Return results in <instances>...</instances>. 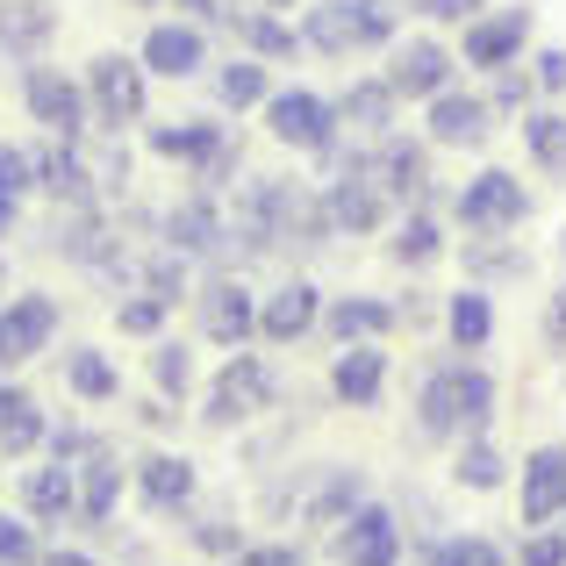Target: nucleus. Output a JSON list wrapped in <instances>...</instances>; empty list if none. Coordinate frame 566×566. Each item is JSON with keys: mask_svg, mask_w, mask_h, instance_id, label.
I'll return each mask as SVG.
<instances>
[{"mask_svg": "<svg viewBox=\"0 0 566 566\" xmlns=\"http://www.w3.org/2000/svg\"><path fill=\"white\" fill-rule=\"evenodd\" d=\"M230 566H302V545H287V538H273V545H244Z\"/></svg>", "mask_w": 566, "mask_h": 566, "instance_id": "nucleus-51", "label": "nucleus"}, {"mask_svg": "<svg viewBox=\"0 0 566 566\" xmlns=\"http://www.w3.org/2000/svg\"><path fill=\"white\" fill-rule=\"evenodd\" d=\"M129 8H158V0H129Z\"/></svg>", "mask_w": 566, "mask_h": 566, "instance_id": "nucleus-59", "label": "nucleus"}, {"mask_svg": "<svg viewBox=\"0 0 566 566\" xmlns=\"http://www.w3.org/2000/svg\"><path fill=\"white\" fill-rule=\"evenodd\" d=\"M516 516L524 531H553L566 516V444H538L516 467Z\"/></svg>", "mask_w": 566, "mask_h": 566, "instance_id": "nucleus-16", "label": "nucleus"}, {"mask_svg": "<svg viewBox=\"0 0 566 566\" xmlns=\"http://www.w3.org/2000/svg\"><path fill=\"white\" fill-rule=\"evenodd\" d=\"M380 395H387V352L380 345H337V359H331L337 409H380Z\"/></svg>", "mask_w": 566, "mask_h": 566, "instance_id": "nucleus-27", "label": "nucleus"}, {"mask_svg": "<svg viewBox=\"0 0 566 566\" xmlns=\"http://www.w3.org/2000/svg\"><path fill=\"white\" fill-rule=\"evenodd\" d=\"M366 180H374L395 208H438V180H430V144L423 137H401V129L380 137Z\"/></svg>", "mask_w": 566, "mask_h": 566, "instance_id": "nucleus-9", "label": "nucleus"}, {"mask_svg": "<svg viewBox=\"0 0 566 566\" xmlns=\"http://www.w3.org/2000/svg\"><path fill=\"white\" fill-rule=\"evenodd\" d=\"M545 345L566 352V287H553V302H545Z\"/></svg>", "mask_w": 566, "mask_h": 566, "instance_id": "nucleus-53", "label": "nucleus"}, {"mask_svg": "<svg viewBox=\"0 0 566 566\" xmlns=\"http://www.w3.org/2000/svg\"><path fill=\"white\" fill-rule=\"evenodd\" d=\"M80 151H86V166H94V187L123 201V193H129V151H123V137H101V144L86 137Z\"/></svg>", "mask_w": 566, "mask_h": 566, "instance_id": "nucleus-42", "label": "nucleus"}, {"mask_svg": "<svg viewBox=\"0 0 566 566\" xmlns=\"http://www.w3.org/2000/svg\"><path fill=\"white\" fill-rule=\"evenodd\" d=\"M244 8H273V14H287V8H294V0H244Z\"/></svg>", "mask_w": 566, "mask_h": 566, "instance_id": "nucleus-58", "label": "nucleus"}, {"mask_svg": "<svg viewBox=\"0 0 566 566\" xmlns=\"http://www.w3.org/2000/svg\"><path fill=\"white\" fill-rule=\"evenodd\" d=\"M395 316H401V323H430V316H444V308L430 302L423 287H409V302H395Z\"/></svg>", "mask_w": 566, "mask_h": 566, "instance_id": "nucleus-54", "label": "nucleus"}, {"mask_svg": "<svg viewBox=\"0 0 566 566\" xmlns=\"http://www.w3.org/2000/svg\"><path fill=\"white\" fill-rule=\"evenodd\" d=\"M230 144V123H216V115H187V123H144V151L166 158V166H187L201 172L208 158Z\"/></svg>", "mask_w": 566, "mask_h": 566, "instance_id": "nucleus-22", "label": "nucleus"}, {"mask_svg": "<svg viewBox=\"0 0 566 566\" xmlns=\"http://www.w3.org/2000/svg\"><path fill=\"white\" fill-rule=\"evenodd\" d=\"M273 401H280L273 359H259V352H230V366L201 387V430H244V423H259Z\"/></svg>", "mask_w": 566, "mask_h": 566, "instance_id": "nucleus-2", "label": "nucleus"}, {"mask_svg": "<svg viewBox=\"0 0 566 566\" xmlns=\"http://www.w3.org/2000/svg\"><path fill=\"white\" fill-rule=\"evenodd\" d=\"M137 423H144V430H172V423H180V401H166V395L137 401Z\"/></svg>", "mask_w": 566, "mask_h": 566, "instance_id": "nucleus-52", "label": "nucleus"}, {"mask_svg": "<svg viewBox=\"0 0 566 566\" xmlns=\"http://www.w3.org/2000/svg\"><path fill=\"white\" fill-rule=\"evenodd\" d=\"M459 265H467L473 287H495V280L531 273V251L516 244V237H467V244H459Z\"/></svg>", "mask_w": 566, "mask_h": 566, "instance_id": "nucleus-36", "label": "nucleus"}, {"mask_svg": "<svg viewBox=\"0 0 566 566\" xmlns=\"http://www.w3.org/2000/svg\"><path fill=\"white\" fill-rule=\"evenodd\" d=\"M72 481H80V524L108 538V531H115V510H123V495H129L123 452H115L108 438H94V444L80 452V467H72Z\"/></svg>", "mask_w": 566, "mask_h": 566, "instance_id": "nucleus-14", "label": "nucleus"}, {"mask_svg": "<svg viewBox=\"0 0 566 566\" xmlns=\"http://www.w3.org/2000/svg\"><path fill=\"white\" fill-rule=\"evenodd\" d=\"M22 108H29V123H43V137H57V144H86L94 137V108H86V86L72 80V72H57V65H22Z\"/></svg>", "mask_w": 566, "mask_h": 566, "instance_id": "nucleus-5", "label": "nucleus"}, {"mask_svg": "<svg viewBox=\"0 0 566 566\" xmlns=\"http://www.w3.org/2000/svg\"><path fill=\"white\" fill-rule=\"evenodd\" d=\"M387 259H395L401 273H430V265L444 259V222H438V208H401L395 237H387Z\"/></svg>", "mask_w": 566, "mask_h": 566, "instance_id": "nucleus-33", "label": "nucleus"}, {"mask_svg": "<svg viewBox=\"0 0 566 566\" xmlns=\"http://www.w3.org/2000/svg\"><path fill=\"white\" fill-rule=\"evenodd\" d=\"M488 108H495V115H524V108H538L531 65H502V72H488Z\"/></svg>", "mask_w": 566, "mask_h": 566, "instance_id": "nucleus-43", "label": "nucleus"}, {"mask_svg": "<svg viewBox=\"0 0 566 566\" xmlns=\"http://www.w3.org/2000/svg\"><path fill=\"white\" fill-rule=\"evenodd\" d=\"M222 36H237V51H244V57H259V65H294V57L308 51V43H302V29H294L287 14H273V8H237Z\"/></svg>", "mask_w": 566, "mask_h": 566, "instance_id": "nucleus-25", "label": "nucleus"}, {"mask_svg": "<svg viewBox=\"0 0 566 566\" xmlns=\"http://www.w3.org/2000/svg\"><path fill=\"white\" fill-rule=\"evenodd\" d=\"M51 43H57V8L51 0H0V57H8L14 72L36 65Z\"/></svg>", "mask_w": 566, "mask_h": 566, "instance_id": "nucleus-24", "label": "nucleus"}, {"mask_svg": "<svg viewBox=\"0 0 566 566\" xmlns=\"http://www.w3.org/2000/svg\"><path fill=\"white\" fill-rule=\"evenodd\" d=\"M0 193H14V201H29V193H36V151L0 144Z\"/></svg>", "mask_w": 566, "mask_h": 566, "instance_id": "nucleus-46", "label": "nucleus"}, {"mask_svg": "<svg viewBox=\"0 0 566 566\" xmlns=\"http://www.w3.org/2000/svg\"><path fill=\"white\" fill-rule=\"evenodd\" d=\"M22 516L29 524H80V481H72V467H57V459H43V467L22 473Z\"/></svg>", "mask_w": 566, "mask_h": 566, "instance_id": "nucleus-30", "label": "nucleus"}, {"mask_svg": "<svg viewBox=\"0 0 566 566\" xmlns=\"http://www.w3.org/2000/svg\"><path fill=\"white\" fill-rule=\"evenodd\" d=\"M559 531H566V516H559Z\"/></svg>", "mask_w": 566, "mask_h": 566, "instance_id": "nucleus-61", "label": "nucleus"}, {"mask_svg": "<svg viewBox=\"0 0 566 566\" xmlns=\"http://www.w3.org/2000/svg\"><path fill=\"white\" fill-rule=\"evenodd\" d=\"M65 387H72V401H86V409H108V401H123V366H115L101 345H72L65 352Z\"/></svg>", "mask_w": 566, "mask_h": 566, "instance_id": "nucleus-34", "label": "nucleus"}, {"mask_svg": "<svg viewBox=\"0 0 566 566\" xmlns=\"http://www.w3.org/2000/svg\"><path fill=\"white\" fill-rule=\"evenodd\" d=\"M316 323H323L316 280L287 273L273 294H259V337H265V345H302V337H316Z\"/></svg>", "mask_w": 566, "mask_h": 566, "instance_id": "nucleus-19", "label": "nucleus"}, {"mask_svg": "<svg viewBox=\"0 0 566 566\" xmlns=\"http://www.w3.org/2000/svg\"><path fill=\"white\" fill-rule=\"evenodd\" d=\"M502 115L488 108V94H467V86H444V94L423 101V144L430 151H481L495 137Z\"/></svg>", "mask_w": 566, "mask_h": 566, "instance_id": "nucleus-10", "label": "nucleus"}, {"mask_svg": "<svg viewBox=\"0 0 566 566\" xmlns=\"http://www.w3.org/2000/svg\"><path fill=\"white\" fill-rule=\"evenodd\" d=\"M172 8H180L187 22H201V29H230V14L244 8V0H172Z\"/></svg>", "mask_w": 566, "mask_h": 566, "instance_id": "nucleus-50", "label": "nucleus"}, {"mask_svg": "<svg viewBox=\"0 0 566 566\" xmlns=\"http://www.w3.org/2000/svg\"><path fill=\"white\" fill-rule=\"evenodd\" d=\"M395 302H380V294H331L323 302V323L316 331L331 337V345H380L387 331H395Z\"/></svg>", "mask_w": 566, "mask_h": 566, "instance_id": "nucleus-26", "label": "nucleus"}, {"mask_svg": "<svg viewBox=\"0 0 566 566\" xmlns=\"http://www.w3.org/2000/svg\"><path fill=\"white\" fill-rule=\"evenodd\" d=\"M516 129H524L531 166H538L545 180H559V187H566V108L538 101V108H524V115H516Z\"/></svg>", "mask_w": 566, "mask_h": 566, "instance_id": "nucleus-35", "label": "nucleus"}, {"mask_svg": "<svg viewBox=\"0 0 566 566\" xmlns=\"http://www.w3.org/2000/svg\"><path fill=\"white\" fill-rule=\"evenodd\" d=\"M444 337H452V352L459 359H473V352H488L495 345V294L488 287H459V294H444Z\"/></svg>", "mask_w": 566, "mask_h": 566, "instance_id": "nucleus-31", "label": "nucleus"}, {"mask_svg": "<svg viewBox=\"0 0 566 566\" xmlns=\"http://www.w3.org/2000/svg\"><path fill=\"white\" fill-rule=\"evenodd\" d=\"M180 524H187V545H193V553H208V559H237V553H244V524H237V502L230 495H193V510L180 516Z\"/></svg>", "mask_w": 566, "mask_h": 566, "instance_id": "nucleus-32", "label": "nucleus"}, {"mask_svg": "<svg viewBox=\"0 0 566 566\" xmlns=\"http://www.w3.org/2000/svg\"><path fill=\"white\" fill-rule=\"evenodd\" d=\"M559 259H566V230H559Z\"/></svg>", "mask_w": 566, "mask_h": 566, "instance_id": "nucleus-60", "label": "nucleus"}, {"mask_svg": "<svg viewBox=\"0 0 566 566\" xmlns=\"http://www.w3.org/2000/svg\"><path fill=\"white\" fill-rule=\"evenodd\" d=\"M423 566H510V553L495 538H481V531H438L423 545Z\"/></svg>", "mask_w": 566, "mask_h": 566, "instance_id": "nucleus-39", "label": "nucleus"}, {"mask_svg": "<svg viewBox=\"0 0 566 566\" xmlns=\"http://www.w3.org/2000/svg\"><path fill=\"white\" fill-rule=\"evenodd\" d=\"M158 244L193 259V265H216V251H222V201L193 187L172 208H158Z\"/></svg>", "mask_w": 566, "mask_h": 566, "instance_id": "nucleus-15", "label": "nucleus"}, {"mask_svg": "<svg viewBox=\"0 0 566 566\" xmlns=\"http://www.w3.org/2000/svg\"><path fill=\"white\" fill-rule=\"evenodd\" d=\"M43 409H36V395L29 401H14L8 416H0V459H29V452H43Z\"/></svg>", "mask_w": 566, "mask_h": 566, "instance_id": "nucleus-41", "label": "nucleus"}, {"mask_svg": "<svg viewBox=\"0 0 566 566\" xmlns=\"http://www.w3.org/2000/svg\"><path fill=\"white\" fill-rule=\"evenodd\" d=\"M481 8L488 0H409V14H423V22H438V29H467Z\"/></svg>", "mask_w": 566, "mask_h": 566, "instance_id": "nucleus-49", "label": "nucleus"}, {"mask_svg": "<svg viewBox=\"0 0 566 566\" xmlns=\"http://www.w3.org/2000/svg\"><path fill=\"white\" fill-rule=\"evenodd\" d=\"M401 0H316L302 14V43L316 57H352V51H387L401 36Z\"/></svg>", "mask_w": 566, "mask_h": 566, "instance_id": "nucleus-1", "label": "nucleus"}, {"mask_svg": "<svg viewBox=\"0 0 566 566\" xmlns=\"http://www.w3.org/2000/svg\"><path fill=\"white\" fill-rule=\"evenodd\" d=\"M57 337V294L22 287L14 302H0V374H22L29 359H43Z\"/></svg>", "mask_w": 566, "mask_h": 566, "instance_id": "nucleus-12", "label": "nucleus"}, {"mask_svg": "<svg viewBox=\"0 0 566 566\" xmlns=\"http://www.w3.org/2000/svg\"><path fill=\"white\" fill-rule=\"evenodd\" d=\"M208 86H216V101H222L230 115L265 108V94H273V65H259V57L237 51V57H222V65H216V80H208Z\"/></svg>", "mask_w": 566, "mask_h": 566, "instance_id": "nucleus-37", "label": "nucleus"}, {"mask_svg": "<svg viewBox=\"0 0 566 566\" xmlns=\"http://www.w3.org/2000/svg\"><path fill=\"white\" fill-rule=\"evenodd\" d=\"M36 193L51 208H101V187H94V166H86L80 144H43L36 151Z\"/></svg>", "mask_w": 566, "mask_h": 566, "instance_id": "nucleus-23", "label": "nucleus"}, {"mask_svg": "<svg viewBox=\"0 0 566 566\" xmlns=\"http://www.w3.org/2000/svg\"><path fill=\"white\" fill-rule=\"evenodd\" d=\"M401 129V94L387 80H352L345 94H337V137L352 144H380Z\"/></svg>", "mask_w": 566, "mask_h": 566, "instance_id": "nucleus-21", "label": "nucleus"}, {"mask_svg": "<svg viewBox=\"0 0 566 566\" xmlns=\"http://www.w3.org/2000/svg\"><path fill=\"white\" fill-rule=\"evenodd\" d=\"M259 115H265V137L302 151V158H316V151L337 144V101L316 94V86H273Z\"/></svg>", "mask_w": 566, "mask_h": 566, "instance_id": "nucleus-6", "label": "nucleus"}, {"mask_svg": "<svg viewBox=\"0 0 566 566\" xmlns=\"http://www.w3.org/2000/svg\"><path fill=\"white\" fill-rule=\"evenodd\" d=\"M187 302H193V323H201L208 345L244 352L251 337H259V294H251V280H244V273H208L201 287L187 294Z\"/></svg>", "mask_w": 566, "mask_h": 566, "instance_id": "nucleus-7", "label": "nucleus"}, {"mask_svg": "<svg viewBox=\"0 0 566 566\" xmlns=\"http://www.w3.org/2000/svg\"><path fill=\"white\" fill-rule=\"evenodd\" d=\"M36 566H101L94 553H80V545H57V553H43Z\"/></svg>", "mask_w": 566, "mask_h": 566, "instance_id": "nucleus-55", "label": "nucleus"}, {"mask_svg": "<svg viewBox=\"0 0 566 566\" xmlns=\"http://www.w3.org/2000/svg\"><path fill=\"white\" fill-rule=\"evenodd\" d=\"M14 401H29V387H14L8 374H0V416H8V409H14Z\"/></svg>", "mask_w": 566, "mask_h": 566, "instance_id": "nucleus-57", "label": "nucleus"}, {"mask_svg": "<svg viewBox=\"0 0 566 566\" xmlns=\"http://www.w3.org/2000/svg\"><path fill=\"white\" fill-rule=\"evenodd\" d=\"M137 65H144V72H158V80H193V72L208 65V29H201V22H187V14H166V22L144 29Z\"/></svg>", "mask_w": 566, "mask_h": 566, "instance_id": "nucleus-17", "label": "nucleus"}, {"mask_svg": "<svg viewBox=\"0 0 566 566\" xmlns=\"http://www.w3.org/2000/svg\"><path fill=\"white\" fill-rule=\"evenodd\" d=\"M401 510H387V502H366V510H352L345 524L331 531V559L337 566H401Z\"/></svg>", "mask_w": 566, "mask_h": 566, "instance_id": "nucleus-13", "label": "nucleus"}, {"mask_svg": "<svg viewBox=\"0 0 566 566\" xmlns=\"http://www.w3.org/2000/svg\"><path fill=\"white\" fill-rule=\"evenodd\" d=\"M129 481H137V495H144L151 516H187L193 495H201V467H193L187 452H144L137 467H129Z\"/></svg>", "mask_w": 566, "mask_h": 566, "instance_id": "nucleus-18", "label": "nucleus"}, {"mask_svg": "<svg viewBox=\"0 0 566 566\" xmlns=\"http://www.w3.org/2000/svg\"><path fill=\"white\" fill-rule=\"evenodd\" d=\"M452 481L467 488V495H495V488L510 481V459H502V444L488 438V430H481V438H459V444H452Z\"/></svg>", "mask_w": 566, "mask_h": 566, "instance_id": "nucleus-38", "label": "nucleus"}, {"mask_svg": "<svg viewBox=\"0 0 566 566\" xmlns=\"http://www.w3.org/2000/svg\"><path fill=\"white\" fill-rule=\"evenodd\" d=\"M516 566H566V531H524V545H516Z\"/></svg>", "mask_w": 566, "mask_h": 566, "instance_id": "nucleus-48", "label": "nucleus"}, {"mask_svg": "<svg viewBox=\"0 0 566 566\" xmlns=\"http://www.w3.org/2000/svg\"><path fill=\"white\" fill-rule=\"evenodd\" d=\"M151 387L166 401H187L193 395V352L180 337H151Z\"/></svg>", "mask_w": 566, "mask_h": 566, "instance_id": "nucleus-40", "label": "nucleus"}, {"mask_svg": "<svg viewBox=\"0 0 566 566\" xmlns=\"http://www.w3.org/2000/svg\"><path fill=\"white\" fill-rule=\"evenodd\" d=\"M166 316H172V302H158V294H144V287L115 302V331H123V337H158Z\"/></svg>", "mask_w": 566, "mask_h": 566, "instance_id": "nucleus-44", "label": "nucleus"}, {"mask_svg": "<svg viewBox=\"0 0 566 566\" xmlns=\"http://www.w3.org/2000/svg\"><path fill=\"white\" fill-rule=\"evenodd\" d=\"M43 559V538L29 516H0V566H36Z\"/></svg>", "mask_w": 566, "mask_h": 566, "instance_id": "nucleus-45", "label": "nucleus"}, {"mask_svg": "<svg viewBox=\"0 0 566 566\" xmlns=\"http://www.w3.org/2000/svg\"><path fill=\"white\" fill-rule=\"evenodd\" d=\"M352 510H366V473L359 467H323V473H308V495H302V524L308 531H337Z\"/></svg>", "mask_w": 566, "mask_h": 566, "instance_id": "nucleus-28", "label": "nucleus"}, {"mask_svg": "<svg viewBox=\"0 0 566 566\" xmlns=\"http://www.w3.org/2000/svg\"><path fill=\"white\" fill-rule=\"evenodd\" d=\"M151 72L137 65L129 51H101L94 65H86V108H94V129L101 137H123V129H137L144 123V101H151Z\"/></svg>", "mask_w": 566, "mask_h": 566, "instance_id": "nucleus-4", "label": "nucleus"}, {"mask_svg": "<svg viewBox=\"0 0 566 566\" xmlns=\"http://www.w3.org/2000/svg\"><path fill=\"white\" fill-rule=\"evenodd\" d=\"M452 222L467 237H516L531 222V187L502 166H481L467 187L452 193Z\"/></svg>", "mask_w": 566, "mask_h": 566, "instance_id": "nucleus-3", "label": "nucleus"}, {"mask_svg": "<svg viewBox=\"0 0 566 566\" xmlns=\"http://www.w3.org/2000/svg\"><path fill=\"white\" fill-rule=\"evenodd\" d=\"M380 80L395 86L401 101H430V94H444V86H459V51L438 43V36H395Z\"/></svg>", "mask_w": 566, "mask_h": 566, "instance_id": "nucleus-11", "label": "nucleus"}, {"mask_svg": "<svg viewBox=\"0 0 566 566\" xmlns=\"http://www.w3.org/2000/svg\"><path fill=\"white\" fill-rule=\"evenodd\" d=\"M531 86H538V101H566V51L559 43L531 51Z\"/></svg>", "mask_w": 566, "mask_h": 566, "instance_id": "nucleus-47", "label": "nucleus"}, {"mask_svg": "<svg viewBox=\"0 0 566 566\" xmlns=\"http://www.w3.org/2000/svg\"><path fill=\"white\" fill-rule=\"evenodd\" d=\"M531 36H538V14H531L524 0H516V8H481L467 29H459V65H473L481 80L502 72V65H524Z\"/></svg>", "mask_w": 566, "mask_h": 566, "instance_id": "nucleus-8", "label": "nucleus"}, {"mask_svg": "<svg viewBox=\"0 0 566 566\" xmlns=\"http://www.w3.org/2000/svg\"><path fill=\"white\" fill-rule=\"evenodd\" d=\"M14 230H22V201H14V193H0V244H8Z\"/></svg>", "mask_w": 566, "mask_h": 566, "instance_id": "nucleus-56", "label": "nucleus"}, {"mask_svg": "<svg viewBox=\"0 0 566 566\" xmlns=\"http://www.w3.org/2000/svg\"><path fill=\"white\" fill-rule=\"evenodd\" d=\"M323 222H331V237H380V230H395V201L366 180H331L323 187Z\"/></svg>", "mask_w": 566, "mask_h": 566, "instance_id": "nucleus-20", "label": "nucleus"}, {"mask_svg": "<svg viewBox=\"0 0 566 566\" xmlns=\"http://www.w3.org/2000/svg\"><path fill=\"white\" fill-rule=\"evenodd\" d=\"M416 438L423 444H459V359H438L423 374V395H416Z\"/></svg>", "mask_w": 566, "mask_h": 566, "instance_id": "nucleus-29", "label": "nucleus"}]
</instances>
